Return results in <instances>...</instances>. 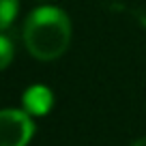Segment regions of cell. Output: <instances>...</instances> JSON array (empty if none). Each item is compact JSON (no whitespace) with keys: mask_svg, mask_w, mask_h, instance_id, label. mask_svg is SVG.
Masks as SVG:
<instances>
[{"mask_svg":"<svg viewBox=\"0 0 146 146\" xmlns=\"http://www.w3.org/2000/svg\"><path fill=\"white\" fill-rule=\"evenodd\" d=\"M71 43V19L58 7H39L26 17L24 45L36 60H56Z\"/></svg>","mask_w":146,"mask_h":146,"instance_id":"1","label":"cell"},{"mask_svg":"<svg viewBox=\"0 0 146 146\" xmlns=\"http://www.w3.org/2000/svg\"><path fill=\"white\" fill-rule=\"evenodd\" d=\"M35 123L26 110H0V146H28Z\"/></svg>","mask_w":146,"mask_h":146,"instance_id":"2","label":"cell"},{"mask_svg":"<svg viewBox=\"0 0 146 146\" xmlns=\"http://www.w3.org/2000/svg\"><path fill=\"white\" fill-rule=\"evenodd\" d=\"M22 101H24V110L30 116H45L54 105V95H52L50 88L36 84V86H30L24 92Z\"/></svg>","mask_w":146,"mask_h":146,"instance_id":"3","label":"cell"},{"mask_svg":"<svg viewBox=\"0 0 146 146\" xmlns=\"http://www.w3.org/2000/svg\"><path fill=\"white\" fill-rule=\"evenodd\" d=\"M19 0H0V32L13 24V19L17 17Z\"/></svg>","mask_w":146,"mask_h":146,"instance_id":"4","label":"cell"},{"mask_svg":"<svg viewBox=\"0 0 146 146\" xmlns=\"http://www.w3.org/2000/svg\"><path fill=\"white\" fill-rule=\"evenodd\" d=\"M13 54H15V50H13L11 39H9L7 35H2V32H0V71H2V69H7V67L11 64Z\"/></svg>","mask_w":146,"mask_h":146,"instance_id":"5","label":"cell"},{"mask_svg":"<svg viewBox=\"0 0 146 146\" xmlns=\"http://www.w3.org/2000/svg\"><path fill=\"white\" fill-rule=\"evenodd\" d=\"M131 146H146V137H140L137 142H133Z\"/></svg>","mask_w":146,"mask_h":146,"instance_id":"6","label":"cell"}]
</instances>
